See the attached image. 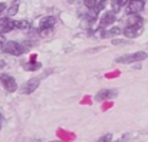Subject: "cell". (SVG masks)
Returning <instances> with one entry per match:
<instances>
[{"label": "cell", "instance_id": "cell-3", "mask_svg": "<svg viewBox=\"0 0 148 142\" xmlns=\"http://www.w3.org/2000/svg\"><path fill=\"white\" fill-rule=\"evenodd\" d=\"M0 82L3 85V88L9 92V94H13L17 91V83H16V79L9 75V73H1L0 75Z\"/></svg>", "mask_w": 148, "mask_h": 142}, {"label": "cell", "instance_id": "cell-8", "mask_svg": "<svg viewBox=\"0 0 148 142\" xmlns=\"http://www.w3.org/2000/svg\"><path fill=\"white\" fill-rule=\"evenodd\" d=\"M115 20H116L115 13H112V12H106V13H103V14L101 16V19H99V26H101V29H103V27H106V26L114 25Z\"/></svg>", "mask_w": 148, "mask_h": 142}, {"label": "cell", "instance_id": "cell-9", "mask_svg": "<svg viewBox=\"0 0 148 142\" xmlns=\"http://www.w3.org/2000/svg\"><path fill=\"white\" fill-rule=\"evenodd\" d=\"M85 7L89 9V12H94V13H98L101 12L105 6H106V1H99V0H86L84 1Z\"/></svg>", "mask_w": 148, "mask_h": 142}, {"label": "cell", "instance_id": "cell-2", "mask_svg": "<svg viewBox=\"0 0 148 142\" xmlns=\"http://www.w3.org/2000/svg\"><path fill=\"white\" fill-rule=\"evenodd\" d=\"M4 53H9V55H13V56H20L26 52V47L23 45H20L19 42H14V40H7L4 42V45L1 46Z\"/></svg>", "mask_w": 148, "mask_h": 142}, {"label": "cell", "instance_id": "cell-1", "mask_svg": "<svg viewBox=\"0 0 148 142\" xmlns=\"http://www.w3.org/2000/svg\"><path fill=\"white\" fill-rule=\"evenodd\" d=\"M148 57L147 52H135V53H130V55H124V56H119L115 59L116 63H125V65H130V63H135V62H143Z\"/></svg>", "mask_w": 148, "mask_h": 142}, {"label": "cell", "instance_id": "cell-19", "mask_svg": "<svg viewBox=\"0 0 148 142\" xmlns=\"http://www.w3.org/2000/svg\"><path fill=\"white\" fill-rule=\"evenodd\" d=\"M125 43H128V40H122V39H114L112 40V45H125Z\"/></svg>", "mask_w": 148, "mask_h": 142}, {"label": "cell", "instance_id": "cell-16", "mask_svg": "<svg viewBox=\"0 0 148 142\" xmlns=\"http://www.w3.org/2000/svg\"><path fill=\"white\" fill-rule=\"evenodd\" d=\"M40 68H42V65H40L39 62H38V63H32V62H30V63H26V65H25V69H26V70H35V69H40Z\"/></svg>", "mask_w": 148, "mask_h": 142}, {"label": "cell", "instance_id": "cell-24", "mask_svg": "<svg viewBox=\"0 0 148 142\" xmlns=\"http://www.w3.org/2000/svg\"><path fill=\"white\" fill-rule=\"evenodd\" d=\"M115 142H119V141H115Z\"/></svg>", "mask_w": 148, "mask_h": 142}, {"label": "cell", "instance_id": "cell-5", "mask_svg": "<svg viewBox=\"0 0 148 142\" xmlns=\"http://www.w3.org/2000/svg\"><path fill=\"white\" fill-rule=\"evenodd\" d=\"M116 95H118V91H116V89H101V91L97 92V95H95V100H97V102H103V100L116 98Z\"/></svg>", "mask_w": 148, "mask_h": 142}, {"label": "cell", "instance_id": "cell-23", "mask_svg": "<svg viewBox=\"0 0 148 142\" xmlns=\"http://www.w3.org/2000/svg\"><path fill=\"white\" fill-rule=\"evenodd\" d=\"M50 142H62V141H50Z\"/></svg>", "mask_w": 148, "mask_h": 142}, {"label": "cell", "instance_id": "cell-15", "mask_svg": "<svg viewBox=\"0 0 148 142\" xmlns=\"http://www.w3.org/2000/svg\"><path fill=\"white\" fill-rule=\"evenodd\" d=\"M121 33H122V29H121V27H112V29H109V30L105 32V38H108V36H115V35H121Z\"/></svg>", "mask_w": 148, "mask_h": 142}, {"label": "cell", "instance_id": "cell-13", "mask_svg": "<svg viewBox=\"0 0 148 142\" xmlns=\"http://www.w3.org/2000/svg\"><path fill=\"white\" fill-rule=\"evenodd\" d=\"M128 3L127 1H121V0H118V1H112V13H116V12H119L122 7H125Z\"/></svg>", "mask_w": 148, "mask_h": 142}, {"label": "cell", "instance_id": "cell-14", "mask_svg": "<svg viewBox=\"0 0 148 142\" xmlns=\"http://www.w3.org/2000/svg\"><path fill=\"white\" fill-rule=\"evenodd\" d=\"M14 27L20 29V30H26L30 27V23L27 20H17V22H14Z\"/></svg>", "mask_w": 148, "mask_h": 142}, {"label": "cell", "instance_id": "cell-11", "mask_svg": "<svg viewBox=\"0 0 148 142\" xmlns=\"http://www.w3.org/2000/svg\"><path fill=\"white\" fill-rule=\"evenodd\" d=\"M14 29V22L10 17H3L0 19V35L1 33H9Z\"/></svg>", "mask_w": 148, "mask_h": 142}, {"label": "cell", "instance_id": "cell-4", "mask_svg": "<svg viewBox=\"0 0 148 142\" xmlns=\"http://www.w3.org/2000/svg\"><path fill=\"white\" fill-rule=\"evenodd\" d=\"M55 25H56L55 16H45V17H42L40 22H39V29H40L42 35H46V33L52 32Z\"/></svg>", "mask_w": 148, "mask_h": 142}, {"label": "cell", "instance_id": "cell-20", "mask_svg": "<svg viewBox=\"0 0 148 142\" xmlns=\"http://www.w3.org/2000/svg\"><path fill=\"white\" fill-rule=\"evenodd\" d=\"M6 7H7V6H6V3H0V13H1Z\"/></svg>", "mask_w": 148, "mask_h": 142}, {"label": "cell", "instance_id": "cell-18", "mask_svg": "<svg viewBox=\"0 0 148 142\" xmlns=\"http://www.w3.org/2000/svg\"><path fill=\"white\" fill-rule=\"evenodd\" d=\"M97 142H112V134H105Z\"/></svg>", "mask_w": 148, "mask_h": 142}, {"label": "cell", "instance_id": "cell-22", "mask_svg": "<svg viewBox=\"0 0 148 142\" xmlns=\"http://www.w3.org/2000/svg\"><path fill=\"white\" fill-rule=\"evenodd\" d=\"M0 129H1V115H0Z\"/></svg>", "mask_w": 148, "mask_h": 142}, {"label": "cell", "instance_id": "cell-7", "mask_svg": "<svg viewBox=\"0 0 148 142\" xmlns=\"http://www.w3.org/2000/svg\"><path fill=\"white\" fill-rule=\"evenodd\" d=\"M39 78H33V79H29L27 82H25V85L22 86V92L25 95H30L33 94L38 88H39Z\"/></svg>", "mask_w": 148, "mask_h": 142}, {"label": "cell", "instance_id": "cell-10", "mask_svg": "<svg viewBox=\"0 0 148 142\" xmlns=\"http://www.w3.org/2000/svg\"><path fill=\"white\" fill-rule=\"evenodd\" d=\"M128 12L130 14H140L144 7H145V3L143 0H137V1H128Z\"/></svg>", "mask_w": 148, "mask_h": 142}, {"label": "cell", "instance_id": "cell-17", "mask_svg": "<svg viewBox=\"0 0 148 142\" xmlns=\"http://www.w3.org/2000/svg\"><path fill=\"white\" fill-rule=\"evenodd\" d=\"M17 10H19V4H17V3H14L13 6H10V7H9L7 13H9V16H13V14H16V13H17Z\"/></svg>", "mask_w": 148, "mask_h": 142}, {"label": "cell", "instance_id": "cell-6", "mask_svg": "<svg viewBox=\"0 0 148 142\" xmlns=\"http://www.w3.org/2000/svg\"><path fill=\"white\" fill-rule=\"evenodd\" d=\"M144 20L140 14H128L125 19V27H143Z\"/></svg>", "mask_w": 148, "mask_h": 142}, {"label": "cell", "instance_id": "cell-12", "mask_svg": "<svg viewBox=\"0 0 148 142\" xmlns=\"http://www.w3.org/2000/svg\"><path fill=\"white\" fill-rule=\"evenodd\" d=\"M122 33L125 36H128L130 39H134V38H138L143 33V27H124Z\"/></svg>", "mask_w": 148, "mask_h": 142}, {"label": "cell", "instance_id": "cell-21", "mask_svg": "<svg viewBox=\"0 0 148 142\" xmlns=\"http://www.w3.org/2000/svg\"><path fill=\"white\" fill-rule=\"evenodd\" d=\"M4 42H6V40H4V38L0 35V46H3V45H4Z\"/></svg>", "mask_w": 148, "mask_h": 142}]
</instances>
